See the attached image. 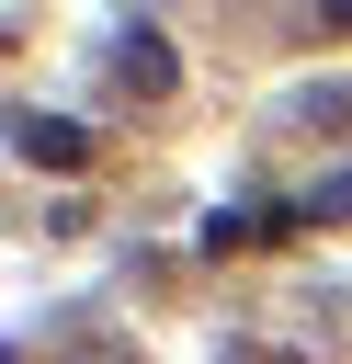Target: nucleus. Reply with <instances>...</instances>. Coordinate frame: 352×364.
Returning a JSON list of instances; mask_svg holds the SVG:
<instances>
[{
	"label": "nucleus",
	"instance_id": "nucleus-1",
	"mask_svg": "<svg viewBox=\"0 0 352 364\" xmlns=\"http://www.w3.org/2000/svg\"><path fill=\"white\" fill-rule=\"evenodd\" d=\"M11 148L34 171H91V125H68V114H11Z\"/></svg>",
	"mask_w": 352,
	"mask_h": 364
},
{
	"label": "nucleus",
	"instance_id": "nucleus-2",
	"mask_svg": "<svg viewBox=\"0 0 352 364\" xmlns=\"http://www.w3.org/2000/svg\"><path fill=\"white\" fill-rule=\"evenodd\" d=\"M102 68H114V80H125V91H170V80H182V57H170V34H148V23H125V34H114V57H102Z\"/></svg>",
	"mask_w": 352,
	"mask_h": 364
},
{
	"label": "nucleus",
	"instance_id": "nucleus-3",
	"mask_svg": "<svg viewBox=\"0 0 352 364\" xmlns=\"http://www.w3.org/2000/svg\"><path fill=\"white\" fill-rule=\"evenodd\" d=\"M341 114H352V80H307L295 91V125H341Z\"/></svg>",
	"mask_w": 352,
	"mask_h": 364
},
{
	"label": "nucleus",
	"instance_id": "nucleus-4",
	"mask_svg": "<svg viewBox=\"0 0 352 364\" xmlns=\"http://www.w3.org/2000/svg\"><path fill=\"white\" fill-rule=\"evenodd\" d=\"M295 216H352V159H341V171H318V182L295 193Z\"/></svg>",
	"mask_w": 352,
	"mask_h": 364
}]
</instances>
